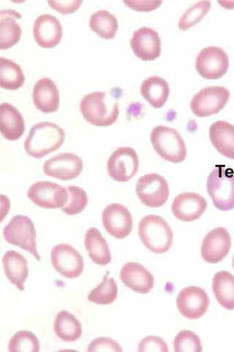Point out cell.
<instances>
[{"label": "cell", "mask_w": 234, "mask_h": 352, "mask_svg": "<svg viewBox=\"0 0 234 352\" xmlns=\"http://www.w3.org/2000/svg\"><path fill=\"white\" fill-rule=\"evenodd\" d=\"M65 140L64 130L57 124L42 122L33 126L25 142L27 154L40 159L59 149Z\"/></svg>", "instance_id": "1"}, {"label": "cell", "mask_w": 234, "mask_h": 352, "mask_svg": "<svg viewBox=\"0 0 234 352\" xmlns=\"http://www.w3.org/2000/svg\"><path fill=\"white\" fill-rule=\"evenodd\" d=\"M139 235L142 243L156 254H163L171 248L174 234L170 226L158 215L150 214L141 219Z\"/></svg>", "instance_id": "2"}, {"label": "cell", "mask_w": 234, "mask_h": 352, "mask_svg": "<svg viewBox=\"0 0 234 352\" xmlns=\"http://www.w3.org/2000/svg\"><path fill=\"white\" fill-rule=\"evenodd\" d=\"M80 109L84 119L97 126H108L114 124L119 115L117 102H106V94L94 92L86 95L81 101Z\"/></svg>", "instance_id": "3"}, {"label": "cell", "mask_w": 234, "mask_h": 352, "mask_svg": "<svg viewBox=\"0 0 234 352\" xmlns=\"http://www.w3.org/2000/svg\"><path fill=\"white\" fill-rule=\"evenodd\" d=\"M151 142L153 148L163 160L180 163L187 157L185 142L176 129L159 126L154 127L151 133Z\"/></svg>", "instance_id": "4"}, {"label": "cell", "mask_w": 234, "mask_h": 352, "mask_svg": "<svg viewBox=\"0 0 234 352\" xmlns=\"http://www.w3.org/2000/svg\"><path fill=\"white\" fill-rule=\"evenodd\" d=\"M224 166H217L209 175L207 188L215 206L221 211L234 208V175Z\"/></svg>", "instance_id": "5"}, {"label": "cell", "mask_w": 234, "mask_h": 352, "mask_svg": "<svg viewBox=\"0 0 234 352\" xmlns=\"http://www.w3.org/2000/svg\"><path fill=\"white\" fill-rule=\"evenodd\" d=\"M3 236L8 243L27 250L38 261L40 260L37 249L36 228L28 217L15 216L4 228Z\"/></svg>", "instance_id": "6"}, {"label": "cell", "mask_w": 234, "mask_h": 352, "mask_svg": "<svg viewBox=\"0 0 234 352\" xmlns=\"http://www.w3.org/2000/svg\"><path fill=\"white\" fill-rule=\"evenodd\" d=\"M230 92L222 86L204 88L196 94L191 102L193 113L200 118L209 117L219 113L229 101Z\"/></svg>", "instance_id": "7"}, {"label": "cell", "mask_w": 234, "mask_h": 352, "mask_svg": "<svg viewBox=\"0 0 234 352\" xmlns=\"http://www.w3.org/2000/svg\"><path fill=\"white\" fill-rule=\"evenodd\" d=\"M136 191L142 204L150 208L163 206L169 197L168 182L157 173L142 176L137 183Z\"/></svg>", "instance_id": "8"}, {"label": "cell", "mask_w": 234, "mask_h": 352, "mask_svg": "<svg viewBox=\"0 0 234 352\" xmlns=\"http://www.w3.org/2000/svg\"><path fill=\"white\" fill-rule=\"evenodd\" d=\"M229 68L227 53L217 47H207L200 51L196 60V69L200 76L207 80L222 78Z\"/></svg>", "instance_id": "9"}, {"label": "cell", "mask_w": 234, "mask_h": 352, "mask_svg": "<svg viewBox=\"0 0 234 352\" xmlns=\"http://www.w3.org/2000/svg\"><path fill=\"white\" fill-rule=\"evenodd\" d=\"M139 158L137 151L129 147L117 148L108 159V173L118 182H126L134 177L139 171Z\"/></svg>", "instance_id": "10"}, {"label": "cell", "mask_w": 234, "mask_h": 352, "mask_svg": "<svg viewBox=\"0 0 234 352\" xmlns=\"http://www.w3.org/2000/svg\"><path fill=\"white\" fill-rule=\"evenodd\" d=\"M51 258L56 271L66 278H79L84 271L83 257L69 245H56L51 250Z\"/></svg>", "instance_id": "11"}, {"label": "cell", "mask_w": 234, "mask_h": 352, "mask_svg": "<svg viewBox=\"0 0 234 352\" xmlns=\"http://www.w3.org/2000/svg\"><path fill=\"white\" fill-rule=\"evenodd\" d=\"M27 196L36 205L44 208H63L69 195L65 187L50 182H39L30 186Z\"/></svg>", "instance_id": "12"}, {"label": "cell", "mask_w": 234, "mask_h": 352, "mask_svg": "<svg viewBox=\"0 0 234 352\" xmlns=\"http://www.w3.org/2000/svg\"><path fill=\"white\" fill-rule=\"evenodd\" d=\"M176 306L184 317L195 320L207 313L209 307V296L203 289L189 286L178 295Z\"/></svg>", "instance_id": "13"}, {"label": "cell", "mask_w": 234, "mask_h": 352, "mask_svg": "<svg viewBox=\"0 0 234 352\" xmlns=\"http://www.w3.org/2000/svg\"><path fill=\"white\" fill-rule=\"evenodd\" d=\"M83 166V162L79 156L66 153L60 154L44 163L43 171L49 177L71 181L81 174Z\"/></svg>", "instance_id": "14"}, {"label": "cell", "mask_w": 234, "mask_h": 352, "mask_svg": "<svg viewBox=\"0 0 234 352\" xmlns=\"http://www.w3.org/2000/svg\"><path fill=\"white\" fill-rule=\"evenodd\" d=\"M231 248V237L225 228L219 227L211 230L203 240L200 252L209 263H218L224 260Z\"/></svg>", "instance_id": "15"}, {"label": "cell", "mask_w": 234, "mask_h": 352, "mask_svg": "<svg viewBox=\"0 0 234 352\" xmlns=\"http://www.w3.org/2000/svg\"><path fill=\"white\" fill-rule=\"evenodd\" d=\"M102 220L107 232L119 239L126 238L132 229V217L128 209L121 204L108 205L103 212Z\"/></svg>", "instance_id": "16"}, {"label": "cell", "mask_w": 234, "mask_h": 352, "mask_svg": "<svg viewBox=\"0 0 234 352\" xmlns=\"http://www.w3.org/2000/svg\"><path fill=\"white\" fill-rule=\"evenodd\" d=\"M130 47L137 56L143 61L154 60L161 54V40L157 32L143 27L133 33Z\"/></svg>", "instance_id": "17"}, {"label": "cell", "mask_w": 234, "mask_h": 352, "mask_svg": "<svg viewBox=\"0 0 234 352\" xmlns=\"http://www.w3.org/2000/svg\"><path fill=\"white\" fill-rule=\"evenodd\" d=\"M207 202L204 197L195 192H185L175 197L172 212L175 217L184 222H193L205 212Z\"/></svg>", "instance_id": "18"}, {"label": "cell", "mask_w": 234, "mask_h": 352, "mask_svg": "<svg viewBox=\"0 0 234 352\" xmlns=\"http://www.w3.org/2000/svg\"><path fill=\"white\" fill-rule=\"evenodd\" d=\"M62 32L60 21L49 14L38 16L33 26L34 38L42 48L51 49L58 45Z\"/></svg>", "instance_id": "19"}, {"label": "cell", "mask_w": 234, "mask_h": 352, "mask_svg": "<svg viewBox=\"0 0 234 352\" xmlns=\"http://www.w3.org/2000/svg\"><path fill=\"white\" fill-rule=\"evenodd\" d=\"M120 278L127 287L137 293L146 294L154 287L153 275L139 263H126L121 270Z\"/></svg>", "instance_id": "20"}, {"label": "cell", "mask_w": 234, "mask_h": 352, "mask_svg": "<svg viewBox=\"0 0 234 352\" xmlns=\"http://www.w3.org/2000/svg\"><path fill=\"white\" fill-rule=\"evenodd\" d=\"M32 98L36 107L43 113H53L59 109V91L49 78H43L36 82L33 88Z\"/></svg>", "instance_id": "21"}, {"label": "cell", "mask_w": 234, "mask_h": 352, "mask_svg": "<svg viewBox=\"0 0 234 352\" xmlns=\"http://www.w3.org/2000/svg\"><path fill=\"white\" fill-rule=\"evenodd\" d=\"M211 144L222 156L234 160V126L225 120H218L209 128Z\"/></svg>", "instance_id": "22"}, {"label": "cell", "mask_w": 234, "mask_h": 352, "mask_svg": "<svg viewBox=\"0 0 234 352\" xmlns=\"http://www.w3.org/2000/svg\"><path fill=\"white\" fill-rule=\"evenodd\" d=\"M25 124L19 110L8 103L0 105V131L8 140H17L23 135Z\"/></svg>", "instance_id": "23"}, {"label": "cell", "mask_w": 234, "mask_h": 352, "mask_svg": "<svg viewBox=\"0 0 234 352\" xmlns=\"http://www.w3.org/2000/svg\"><path fill=\"white\" fill-rule=\"evenodd\" d=\"M3 264L6 277L20 291L25 290V283L28 277V262L14 250L5 252Z\"/></svg>", "instance_id": "24"}, {"label": "cell", "mask_w": 234, "mask_h": 352, "mask_svg": "<svg viewBox=\"0 0 234 352\" xmlns=\"http://www.w3.org/2000/svg\"><path fill=\"white\" fill-rule=\"evenodd\" d=\"M21 17L14 10L0 11V49H10L19 41L21 29L16 19Z\"/></svg>", "instance_id": "25"}, {"label": "cell", "mask_w": 234, "mask_h": 352, "mask_svg": "<svg viewBox=\"0 0 234 352\" xmlns=\"http://www.w3.org/2000/svg\"><path fill=\"white\" fill-rule=\"evenodd\" d=\"M141 94L152 107L162 108L170 95V87L168 82L157 76L149 77L141 86Z\"/></svg>", "instance_id": "26"}, {"label": "cell", "mask_w": 234, "mask_h": 352, "mask_svg": "<svg viewBox=\"0 0 234 352\" xmlns=\"http://www.w3.org/2000/svg\"><path fill=\"white\" fill-rule=\"evenodd\" d=\"M84 244L89 256L99 266H106L111 261L108 245L102 233L95 228L89 229Z\"/></svg>", "instance_id": "27"}, {"label": "cell", "mask_w": 234, "mask_h": 352, "mask_svg": "<svg viewBox=\"0 0 234 352\" xmlns=\"http://www.w3.org/2000/svg\"><path fill=\"white\" fill-rule=\"evenodd\" d=\"M213 291L222 307L229 311L234 310V276L231 273L218 272L213 280Z\"/></svg>", "instance_id": "28"}, {"label": "cell", "mask_w": 234, "mask_h": 352, "mask_svg": "<svg viewBox=\"0 0 234 352\" xmlns=\"http://www.w3.org/2000/svg\"><path fill=\"white\" fill-rule=\"evenodd\" d=\"M54 327L56 335L65 342H74L82 334L80 322L73 314L65 311L56 316Z\"/></svg>", "instance_id": "29"}, {"label": "cell", "mask_w": 234, "mask_h": 352, "mask_svg": "<svg viewBox=\"0 0 234 352\" xmlns=\"http://www.w3.org/2000/svg\"><path fill=\"white\" fill-rule=\"evenodd\" d=\"M25 81L20 66L12 60L0 58V86L6 90H18Z\"/></svg>", "instance_id": "30"}, {"label": "cell", "mask_w": 234, "mask_h": 352, "mask_svg": "<svg viewBox=\"0 0 234 352\" xmlns=\"http://www.w3.org/2000/svg\"><path fill=\"white\" fill-rule=\"evenodd\" d=\"M90 27L98 36L109 40L115 37L119 25L115 15L107 10H102L91 16Z\"/></svg>", "instance_id": "31"}, {"label": "cell", "mask_w": 234, "mask_h": 352, "mask_svg": "<svg viewBox=\"0 0 234 352\" xmlns=\"http://www.w3.org/2000/svg\"><path fill=\"white\" fill-rule=\"evenodd\" d=\"M107 273L102 283L99 284L88 296L89 301L98 305L113 304L118 295V287L114 278H108Z\"/></svg>", "instance_id": "32"}, {"label": "cell", "mask_w": 234, "mask_h": 352, "mask_svg": "<svg viewBox=\"0 0 234 352\" xmlns=\"http://www.w3.org/2000/svg\"><path fill=\"white\" fill-rule=\"evenodd\" d=\"M40 344L38 338L26 330L16 333L10 339L8 344L9 352H38Z\"/></svg>", "instance_id": "33"}, {"label": "cell", "mask_w": 234, "mask_h": 352, "mask_svg": "<svg viewBox=\"0 0 234 352\" xmlns=\"http://www.w3.org/2000/svg\"><path fill=\"white\" fill-rule=\"evenodd\" d=\"M211 6L210 1H200L188 8L179 21L178 27L186 31L196 25L208 14Z\"/></svg>", "instance_id": "34"}, {"label": "cell", "mask_w": 234, "mask_h": 352, "mask_svg": "<svg viewBox=\"0 0 234 352\" xmlns=\"http://www.w3.org/2000/svg\"><path fill=\"white\" fill-rule=\"evenodd\" d=\"M69 192V202L62 208V211L68 215L81 213L86 208L88 197L86 192L79 186H70L67 188Z\"/></svg>", "instance_id": "35"}, {"label": "cell", "mask_w": 234, "mask_h": 352, "mask_svg": "<svg viewBox=\"0 0 234 352\" xmlns=\"http://www.w3.org/2000/svg\"><path fill=\"white\" fill-rule=\"evenodd\" d=\"M174 347L176 352H200L202 351V341L191 330H183L175 337Z\"/></svg>", "instance_id": "36"}, {"label": "cell", "mask_w": 234, "mask_h": 352, "mask_svg": "<svg viewBox=\"0 0 234 352\" xmlns=\"http://www.w3.org/2000/svg\"><path fill=\"white\" fill-rule=\"evenodd\" d=\"M88 352H121L120 345L113 339L109 338H98L89 345Z\"/></svg>", "instance_id": "37"}, {"label": "cell", "mask_w": 234, "mask_h": 352, "mask_svg": "<svg viewBox=\"0 0 234 352\" xmlns=\"http://www.w3.org/2000/svg\"><path fill=\"white\" fill-rule=\"evenodd\" d=\"M138 351L139 352H168L169 348L161 338L148 336L141 341Z\"/></svg>", "instance_id": "38"}, {"label": "cell", "mask_w": 234, "mask_h": 352, "mask_svg": "<svg viewBox=\"0 0 234 352\" xmlns=\"http://www.w3.org/2000/svg\"><path fill=\"white\" fill-rule=\"evenodd\" d=\"M82 3L83 1H82V0H59V1L49 0V1H48V4L51 8L59 11L62 14L74 13L75 11L80 8Z\"/></svg>", "instance_id": "39"}, {"label": "cell", "mask_w": 234, "mask_h": 352, "mask_svg": "<svg viewBox=\"0 0 234 352\" xmlns=\"http://www.w3.org/2000/svg\"><path fill=\"white\" fill-rule=\"evenodd\" d=\"M124 3L129 8L137 11H151L157 9L163 3L161 0H153V1H134L128 0Z\"/></svg>", "instance_id": "40"}, {"label": "cell", "mask_w": 234, "mask_h": 352, "mask_svg": "<svg viewBox=\"0 0 234 352\" xmlns=\"http://www.w3.org/2000/svg\"><path fill=\"white\" fill-rule=\"evenodd\" d=\"M233 269H234V256H233Z\"/></svg>", "instance_id": "41"}]
</instances>
